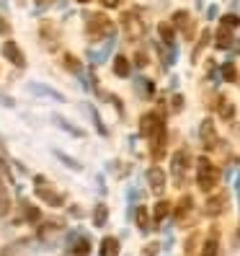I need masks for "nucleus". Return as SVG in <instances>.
<instances>
[{
	"label": "nucleus",
	"mask_w": 240,
	"mask_h": 256,
	"mask_svg": "<svg viewBox=\"0 0 240 256\" xmlns=\"http://www.w3.org/2000/svg\"><path fill=\"white\" fill-rule=\"evenodd\" d=\"M65 68H67V70H75V72H78V70H80V62H78V60H75L72 54H67V57H65Z\"/></svg>",
	"instance_id": "nucleus-24"
},
{
	"label": "nucleus",
	"mask_w": 240,
	"mask_h": 256,
	"mask_svg": "<svg viewBox=\"0 0 240 256\" xmlns=\"http://www.w3.org/2000/svg\"><path fill=\"white\" fill-rule=\"evenodd\" d=\"M158 122H160V119H158L155 114H145V116H142V124H140V134H150V132H155Z\"/></svg>",
	"instance_id": "nucleus-10"
},
{
	"label": "nucleus",
	"mask_w": 240,
	"mask_h": 256,
	"mask_svg": "<svg viewBox=\"0 0 240 256\" xmlns=\"http://www.w3.org/2000/svg\"><path fill=\"white\" fill-rule=\"evenodd\" d=\"M8 207H10L8 194H5V192H0V215H5V212H8Z\"/></svg>",
	"instance_id": "nucleus-23"
},
{
	"label": "nucleus",
	"mask_w": 240,
	"mask_h": 256,
	"mask_svg": "<svg viewBox=\"0 0 240 256\" xmlns=\"http://www.w3.org/2000/svg\"><path fill=\"white\" fill-rule=\"evenodd\" d=\"M3 54H5L16 68H23V65H26V57H23V52L18 50L16 42H5V44H3Z\"/></svg>",
	"instance_id": "nucleus-4"
},
{
	"label": "nucleus",
	"mask_w": 240,
	"mask_h": 256,
	"mask_svg": "<svg viewBox=\"0 0 240 256\" xmlns=\"http://www.w3.org/2000/svg\"><path fill=\"white\" fill-rule=\"evenodd\" d=\"M222 24L230 26V28H235V26H240V18L235 16V13H228V16H222Z\"/></svg>",
	"instance_id": "nucleus-20"
},
{
	"label": "nucleus",
	"mask_w": 240,
	"mask_h": 256,
	"mask_svg": "<svg viewBox=\"0 0 240 256\" xmlns=\"http://www.w3.org/2000/svg\"><path fill=\"white\" fill-rule=\"evenodd\" d=\"M217 109L222 112V116H225V119H230V116H233V106H230V104H228V98H220V104H217Z\"/></svg>",
	"instance_id": "nucleus-19"
},
{
	"label": "nucleus",
	"mask_w": 240,
	"mask_h": 256,
	"mask_svg": "<svg viewBox=\"0 0 240 256\" xmlns=\"http://www.w3.org/2000/svg\"><path fill=\"white\" fill-rule=\"evenodd\" d=\"M101 256H119V240L106 236L101 240Z\"/></svg>",
	"instance_id": "nucleus-8"
},
{
	"label": "nucleus",
	"mask_w": 240,
	"mask_h": 256,
	"mask_svg": "<svg viewBox=\"0 0 240 256\" xmlns=\"http://www.w3.org/2000/svg\"><path fill=\"white\" fill-rule=\"evenodd\" d=\"M26 218H28V220H39V210H36V207H28V210H26Z\"/></svg>",
	"instance_id": "nucleus-28"
},
{
	"label": "nucleus",
	"mask_w": 240,
	"mask_h": 256,
	"mask_svg": "<svg viewBox=\"0 0 240 256\" xmlns=\"http://www.w3.org/2000/svg\"><path fill=\"white\" fill-rule=\"evenodd\" d=\"M140 256H158V244H147Z\"/></svg>",
	"instance_id": "nucleus-26"
},
{
	"label": "nucleus",
	"mask_w": 240,
	"mask_h": 256,
	"mask_svg": "<svg viewBox=\"0 0 240 256\" xmlns=\"http://www.w3.org/2000/svg\"><path fill=\"white\" fill-rule=\"evenodd\" d=\"M124 28H127V34H129V39H137V36H142L145 34V26H142V21H137V16H124Z\"/></svg>",
	"instance_id": "nucleus-5"
},
{
	"label": "nucleus",
	"mask_w": 240,
	"mask_h": 256,
	"mask_svg": "<svg viewBox=\"0 0 240 256\" xmlns=\"http://www.w3.org/2000/svg\"><path fill=\"white\" fill-rule=\"evenodd\" d=\"M75 251H78L80 256H85V254H88V240H78V246H75Z\"/></svg>",
	"instance_id": "nucleus-27"
},
{
	"label": "nucleus",
	"mask_w": 240,
	"mask_h": 256,
	"mask_svg": "<svg viewBox=\"0 0 240 256\" xmlns=\"http://www.w3.org/2000/svg\"><path fill=\"white\" fill-rule=\"evenodd\" d=\"M106 218H109V210H106V204H96V212H93V222H96V228H101V225H106Z\"/></svg>",
	"instance_id": "nucleus-14"
},
{
	"label": "nucleus",
	"mask_w": 240,
	"mask_h": 256,
	"mask_svg": "<svg viewBox=\"0 0 240 256\" xmlns=\"http://www.w3.org/2000/svg\"><path fill=\"white\" fill-rule=\"evenodd\" d=\"M225 202H228V197H215V200H209V207H207V215H217V212H222L225 210Z\"/></svg>",
	"instance_id": "nucleus-11"
},
{
	"label": "nucleus",
	"mask_w": 240,
	"mask_h": 256,
	"mask_svg": "<svg viewBox=\"0 0 240 256\" xmlns=\"http://www.w3.org/2000/svg\"><path fill=\"white\" fill-rule=\"evenodd\" d=\"M78 3H88V0H78Z\"/></svg>",
	"instance_id": "nucleus-32"
},
{
	"label": "nucleus",
	"mask_w": 240,
	"mask_h": 256,
	"mask_svg": "<svg viewBox=\"0 0 240 256\" xmlns=\"http://www.w3.org/2000/svg\"><path fill=\"white\" fill-rule=\"evenodd\" d=\"M199 134H202V140H204V148H215L217 145V134H215V124L209 122H202V127H199Z\"/></svg>",
	"instance_id": "nucleus-6"
},
{
	"label": "nucleus",
	"mask_w": 240,
	"mask_h": 256,
	"mask_svg": "<svg viewBox=\"0 0 240 256\" xmlns=\"http://www.w3.org/2000/svg\"><path fill=\"white\" fill-rule=\"evenodd\" d=\"M222 75H225V80H235V65L233 62L222 65Z\"/></svg>",
	"instance_id": "nucleus-22"
},
{
	"label": "nucleus",
	"mask_w": 240,
	"mask_h": 256,
	"mask_svg": "<svg viewBox=\"0 0 240 256\" xmlns=\"http://www.w3.org/2000/svg\"><path fill=\"white\" fill-rule=\"evenodd\" d=\"M134 220H137L140 230H150V220H147V210H145V207H137V212H134Z\"/></svg>",
	"instance_id": "nucleus-15"
},
{
	"label": "nucleus",
	"mask_w": 240,
	"mask_h": 256,
	"mask_svg": "<svg viewBox=\"0 0 240 256\" xmlns=\"http://www.w3.org/2000/svg\"><path fill=\"white\" fill-rule=\"evenodd\" d=\"M158 32L163 34L166 44H171V42H173V28H171V24H160V26H158Z\"/></svg>",
	"instance_id": "nucleus-18"
},
{
	"label": "nucleus",
	"mask_w": 240,
	"mask_h": 256,
	"mask_svg": "<svg viewBox=\"0 0 240 256\" xmlns=\"http://www.w3.org/2000/svg\"><path fill=\"white\" fill-rule=\"evenodd\" d=\"M101 3H103V6H106V8H116L119 3H122V0H101Z\"/></svg>",
	"instance_id": "nucleus-29"
},
{
	"label": "nucleus",
	"mask_w": 240,
	"mask_h": 256,
	"mask_svg": "<svg viewBox=\"0 0 240 256\" xmlns=\"http://www.w3.org/2000/svg\"><path fill=\"white\" fill-rule=\"evenodd\" d=\"M202 256H217V240H215V238H209L207 244H204Z\"/></svg>",
	"instance_id": "nucleus-17"
},
{
	"label": "nucleus",
	"mask_w": 240,
	"mask_h": 256,
	"mask_svg": "<svg viewBox=\"0 0 240 256\" xmlns=\"http://www.w3.org/2000/svg\"><path fill=\"white\" fill-rule=\"evenodd\" d=\"M0 32H8V26H5L3 21H0Z\"/></svg>",
	"instance_id": "nucleus-30"
},
{
	"label": "nucleus",
	"mask_w": 240,
	"mask_h": 256,
	"mask_svg": "<svg viewBox=\"0 0 240 256\" xmlns=\"http://www.w3.org/2000/svg\"><path fill=\"white\" fill-rule=\"evenodd\" d=\"M36 3H39V6H47V3H49V0H36Z\"/></svg>",
	"instance_id": "nucleus-31"
},
{
	"label": "nucleus",
	"mask_w": 240,
	"mask_h": 256,
	"mask_svg": "<svg viewBox=\"0 0 240 256\" xmlns=\"http://www.w3.org/2000/svg\"><path fill=\"white\" fill-rule=\"evenodd\" d=\"M114 72L122 75V78H127V75H129V60L127 57H116L114 60Z\"/></svg>",
	"instance_id": "nucleus-13"
},
{
	"label": "nucleus",
	"mask_w": 240,
	"mask_h": 256,
	"mask_svg": "<svg viewBox=\"0 0 240 256\" xmlns=\"http://www.w3.org/2000/svg\"><path fill=\"white\" fill-rule=\"evenodd\" d=\"M173 24H176V26H189V13H186V10L176 13V16H173Z\"/></svg>",
	"instance_id": "nucleus-21"
},
{
	"label": "nucleus",
	"mask_w": 240,
	"mask_h": 256,
	"mask_svg": "<svg viewBox=\"0 0 240 256\" xmlns=\"http://www.w3.org/2000/svg\"><path fill=\"white\" fill-rule=\"evenodd\" d=\"M197 174H199V189L202 192H209L215 184H217V168L212 163H209L207 158H199V163H197Z\"/></svg>",
	"instance_id": "nucleus-1"
},
{
	"label": "nucleus",
	"mask_w": 240,
	"mask_h": 256,
	"mask_svg": "<svg viewBox=\"0 0 240 256\" xmlns=\"http://www.w3.org/2000/svg\"><path fill=\"white\" fill-rule=\"evenodd\" d=\"M191 210H194V204H191V197H184V200H181V204L176 207V220H184V218L191 212Z\"/></svg>",
	"instance_id": "nucleus-12"
},
{
	"label": "nucleus",
	"mask_w": 240,
	"mask_h": 256,
	"mask_svg": "<svg viewBox=\"0 0 240 256\" xmlns=\"http://www.w3.org/2000/svg\"><path fill=\"white\" fill-rule=\"evenodd\" d=\"M111 32H114V24L106 16H101V13H98V16L88 18V34H91V36L101 39V36H109Z\"/></svg>",
	"instance_id": "nucleus-2"
},
{
	"label": "nucleus",
	"mask_w": 240,
	"mask_h": 256,
	"mask_svg": "<svg viewBox=\"0 0 240 256\" xmlns=\"http://www.w3.org/2000/svg\"><path fill=\"white\" fill-rule=\"evenodd\" d=\"M168 210H171V202H158V204H155V212H153V215H155V222H160L163 218H166Z\"/></svg>",
	"instance_id": "nucleus-16"
},
{
	"label": "nucleus",
	"mask_w": 240,
	"mask_h": 256,
	"mask_svg": "<svg viewBox=\"0 0 240 256\" xmlns=\"http://www.w3.org/2000/svg\"><path fill=\"white\" fill-rule=\"evenodd\" d=\"M54 122H57V124H59V127H65V130H70V132H72V134H83V130H78V127H70V124H67V122H65V119H59V116H57V119H54Z\"/></svg>",
	"instance_id": "nucleus-25"
},
{
	"label": "nucleus",
	"mask_w": 240,
	"mask_h": 256,
	"mask_svg": "<svg viewBox=\"0 0 240 256\" xmlns=\"http://www.w3.org/2000/svg\"><path fill=\"white\" fill-rule=\"evenodd\" d=\"M217 47L220 50H228L233 47V34H230V26H220V32H217Z\"/></svg>",
	"instance_id": "nucleus-9"
},
{
	"label": "nucleus",
	"mask_w": 240,
	"mask_h": 256,
	"mask_svg": "<svg viewBox=\"0 0 240 256\" xmlns=\"http://www.w3.org/2000/svg\"><path fill=\"white\" fill-rule=\"evenodd\" d=\"M34 182H36V194H39V200L49 202V204H54V207H59V204L65 202L62 194H57L54 189H49V186H47V178H44V176H36Z\"/></svg>",
	"instance_id": "nucleus-3"
},
{
	"label": "nucleus",
	"mask_w": 240,
	"mask_h": 256,
	"mask_svg": "<svg viewBox=\"0 0 240 256\" xmlns=\"http://www.w3.org/2000/svg\"><path fill=\"white\" fill-rule=\"evenodd\" d=\"M147 182H150V186H153L155 192H160L163 186H166V174H163L160 168H150L147 171Z\"/></svg>",
	"instance_id": "nucleus-7"
}]
</instances>
